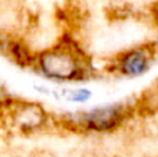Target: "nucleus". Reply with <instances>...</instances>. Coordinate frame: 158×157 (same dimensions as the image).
<instances>
[{
    "label": "nucleus",
    "instance_id": "nucleus-1",
    "mask_svg": "<svg viewBox=\"0 0 158 157\" xmlns=\"http://www.w3.org/2000/svg\"><path fill=\"white\" fill-rule=\"evenodd\" d=\"M32 71L57 85H77L93 78L94 67L83 47L65 35L52 46L36 50Z\"/></svg>",
    "mask_w": 158,
    "mask_h": 157
},
{
    "label": "nucleus",
    "instance_id": "nucleus-3",
    "mask_svg": "<svg viewBox=\"0 0 158 157\" xmlns=\"http://www.w3.org/2000/svg\"><path fill=\"white\" fill-rule=\"evenodd\" d=\"M0 121L8 129L25 136L36 135L49 129L56 120L43 103L13 97L10 93L0 100Z\"/></svg>",
    "mask_w": 158,
    "mask_h": 157
},
{
    "label": "nucleus",
    "instance_id": "nucleus-8",
    "mask_svg": "<svg viewBox=\"0 0 158 157\" xmlns=\"http://www.w3.org/2000/svg\"><path fill=\"white\" fill-rule=\"evenodd\" d=\"M153 17H154V19H156V22L158 25V2L156 3V6H154V8H153Z\"/></svg>",
    "mask_w": 158,
    "mask_h": 157
},
{
    "label": "nucleus",
    "instance_id": "nucleus-5",
    "mask_svg": "<svg viewBox=\"0 0 158 157\" xmlns=\"http://www.w3.org/2000/svg\"><path fill=\"white\" fill-rule=\"evenodd\" d=\"M3 56L19 68L32 70L36 57V50L32 49V46L22 35H10Z\"/></svg>",
    "mask_w": 158,
    "mask_h": 157
},
{
    "label": "nucleus",
    "instance_id": "nucleus-2",
    "mask_svg": "<svg viewBox=\"0 0 158 157\" xmlns=\"http://www.w3.org/2000/svg\"><path fill=\"white\" fill-rule=\"evenodd\" d=\"M132 116V107L125 102H111L93 106L89 108L69 111L61 117L60 122L64 127L82 134L104 135L118 131L126 124Z\"/></svg>",
    "mask_w": 158,
    "mask_h": 157
},
{
    "label": "nucleus",
    "instance_id": "nucleus-6",
    "mask_svg": "<svg viewBox=\"0 0 158 157\" xmlns=\"http://www.w3.org/2000/svg\"><path fill=\"white\" fill-rule=\"evenodd\" d=\"M94 96V92L90 88L77 83V85H60V88H54L53 97L57 100H65L72 104H87Z\"/></svg>",
    "mask_w": 158,
    "mask_h": 157
},
{
    "label": "nucleus",
    "instance_id": "nucleus-7",
    "mask_svg": "<svg viewBox=\"0 0 158 157\" xmlns=\"http://www.w3.org/2000/svg\"><path fill=\"white\" fill-rule=\"evenodd\" d=\"M8 95V92H7V86H6V82H4V79H3V77L0 75V100L2 99H4L6 96Z\"/></svg>",
    "mask_w": 158,
    "mask_h": 157
},
{
    "label": "nucleus",
    "instance_id": "nucleus-4",
    "mask_svg": "<svg viewBox=\"0 0 158 157\" xmlns=\"http://www.w3.org/2000/svg\"><path fill=\"white\" fill-rule=\"evenodd\" d=\"M158 45L144 42L126 47L119 52L110 64V70L115 75L126 79H137L151 71L157 61Z\"/></svg>",
    "mask_w": 158,
    "mask_h": 157
}]
</instances>
